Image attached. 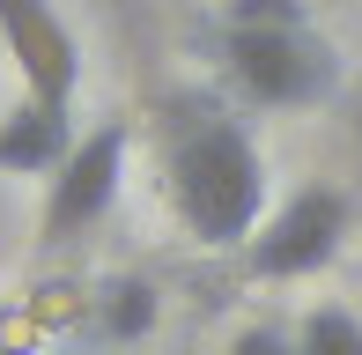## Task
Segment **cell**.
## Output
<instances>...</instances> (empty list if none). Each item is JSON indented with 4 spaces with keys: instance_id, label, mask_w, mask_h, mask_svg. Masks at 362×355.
I'll return each instance as SVG.
<instances>
[{
    "instance_id": "3957f363",
    "label": "cell",
    "mask_w": 362,
    "mask_h": 355,
    "mask_svg": "<svg viewBox=\"0 0 362 355\" xmlns=\"http://www.w3.org/2000/svg\"><path fill=\"white\" fill-rule=\"evenodd\" d=\"M348 230H355V200L340 185H296L252 230L244 274H252V281H310V274H325L340 260Z\"/></svg>"
},
{
    "instance_id": "8992f818",
    "label": "cell",
    "mask_w": 362,
    "mask_h": 355,
    "mask_svg": "<svg viewBox=\"0 0 362 355\" xmlns=\"http://www.w3.org/2000/svg\"><path fill=\"white\" fill-rule=\"evenodd\" d=\"M74 149V119L37 96H15V111L0 119V178H52Z\"/></svg>"
},
{
    "instance_id": "277c9868",
    "label": "cell",
    "mask_w": 362,
    "mask_h": 355,
    "mask_svg": "<svg viewBox=\"0 0 362 355\" xmlns=\"http://www.w3.org/2000/svg\"><path fill=\"white\" fill-rule=\"evenodd\" d=\"M126 156H134V119H96L89 134H74L67 163L52 170V192H45L37 207V245H74L81 230H96V222L119 207L126 192Z\"/></svg>"
},
{
    "instance_id": "ba28073f",
    "label": "cell",
    "mask_w": 362,
    "mask_h": 355,
    "mask_svg": "<svg viewBox=\"0 0 362 355\" xmlns=\"http://www.w3.org/2000/svg\"><path fill=\"white\" fill-rule=\"evenodd\" d=\"M96 326H104L111 341H141V333L156 326V289H148L141 274L111 281V289H104V318H96Z\"/></svg>"
},
{
    "instance_id": "5b68a950",
    "label": "cell",
    "mask_w": 362,
    "mask_h": 355,
    "mask_svg": "<svg viewBox=\"0 0 362 355\" xmlns=\"http://www.w3.org/2000/svg\"><path fill=\"white\" fill-rule=\"evenodd\" d=\"M0 45H8L15 74H23V96L67 111L81 96V37L59 15V0H0Z\"/></svg>"
},
{
    "instance_id": "52a82bcc",
    "label": "cell",
    "mask_w": 362,
    "mask_h": 355,
    "mask_svg": "<svg viewBox=\"0 0 362 355\" xmlns=\"http://www.w3.org/2000/svg\"><path fill=\"white\" fill-rule=\"evenodd\" d=\"M296 355H362V318L348 303H318L296 326Z\"/></svg>"
},
{
    "instance_id": "6da1fadb",
    "label": "cell",
    "mask_w": 362,
    "mask_h": 355,
    "mask_svg": "<svg viewBox=\"0 0 362 355\" xmlns=\"http://www.w3.org/2000/svg\"><path fill=\"white\" fill-rule=\"evenodd\" d=\"M156 178L170 222L200 252H244L252 230L267 222L274 185H267V149L229 104H177L163 111L156 141Z\"/></svg>"
},
{
    "instance_id": "7a4b0ae2",
    "label": "cell",
    "mask_w": 362,
    "mask_h": 355,
    "mask_svg": "<svg viewBox=\"0 0 362 355\" xmlns=\"http://www.w3.org/2000/svg\"><path fill=\"white\" fill-rule=\"evenodd\" d=\"M215 74L252 111H318L340 89V59L318 30H215Z\"/></svg>"
},
{
    "instance_id": "9c48e42d",
    "label": "cell",
    "mask_w": 362,
    "mask_h": 355,
    "mask_svg": "<svg viewBox=\"0 0 362 355\" xmlns=\"http://www.w3.org/2000/svg\"><path fill=\"white\" fill-rule=\"evenodd\" d=\"M310 0H222V30H303Z\"/></svg>"
},
{
    "instance_id": "30bf717a",
    "label": "cell",
    "mask_w": 362,
    "mask_h": 355,
    "mask_svg": "<svg viewBox=\"0 0 362 355\" xmlns=\"http://www.w3.org/2000/svg\"><path fill=\"white\" fill-rule=\"evenodd\" d=\"M229 355H296V333H288V326H267V318H259V326H244L237 341H229Z\"/></svg>"
}]
</instances>
